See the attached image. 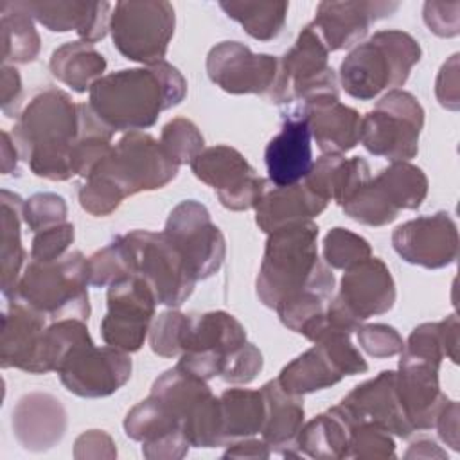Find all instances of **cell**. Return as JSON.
Returning a JSON list of instances; mask_svg holds the SVG:
<instances>
[{
  "instance_id": "6da1fadb",
  "label": "cell",
  "mask_w": 460,
  "mask_h": 460,
  "mask_svg": "<svg viewBox=\"0 0 460 460\" xmlns=\"http://www.w3.org/2000/svg\"><path fill=\"white\" fill-rule=\"evenodd\" d=\"M187 95V81L167 61L126 68L97 79L90 88V108L115 131L151 128L158 115L178 106Z\"/></svg>"
},
{
  "instance_id": "7a4b0ae2",
  "label": "cell",
  "mask_w": 460,
  "mask_h": 460,
  "mask_svg": "<svg viewBox=\"0 0 460 460\" xmlns=\"http://www.w3.org/2000/svg\"><path fill=\"white\" fill-rule=\"evenodd\" d=\"M318 225L295 223L268 234L264 257L255 280L259 300L275 309L280 302L302 293H316L331 300L334 275L318 257Z\"/></svg>"
},
{
  "instance_id": "3957f363",
  "label": "cell",
  "mask_w": 460,
  "mask_h": 460,
  "mask_svg": "<svg viewBox=\"0 0 460 460\" xmlns=\"http://www.w3.org/2000/svg\"><path fill=\"white\" fill-rule=\"evenodd\" d=\"M79 137V104L58 88L38 92L18 115L13 140L31 171L52 181L70 180Z\"/></svg>"
},
{
  "instance_id": "277c9868",
  "label": "cell",
  "mask_w": 460,
  "mask_h": 460,
  "mask_svg": "<svg viewBox=\"0 0 460 460\" xmlns=\"http://www.w3.org/2000/svg\"><path fill=\"white\" fill-rule=\"evenodd\" d=\"M419 41L404 31H377L356 45L340 65L343 90L359 101H372L385 90L402 86L420 61Z\"/></svg>"
},
{
  "instance_id": "5b68a950",
  "label": "cell",
  "mask_w": 460,
  "mask_h": 460,
  "mask_svg": "<svg viewBox=\"0 0 460 460\" xmlns=\"http://www.w3.org/2000/svg\"><path fill=\"white\" fill-rule=\"evenodd\" d=\"M88 259L81 252L65 253L52 262L31 261L13 293L52 322L90 316ZM9 296V298H13Z\"/></svg>"
},
{
  "instance_id": "8992f818",
  "label": "cell",
  "mask_w": 460,
  "mask_h": 460,
  "mask_svg": "<svg viewBox=\"0 0 460 460\" xmlns=\"http://www.w3.org/2000/svg\"><path fill=\"white\" fill-rule=\"evenodd\" d=\"M119 239L126 250L131 273L149 282L158 304L180 307L192 295L198 280L164 232L131 230L119 235Z\"/></svg>"
},
{
  "instance_id": "52a82bcc",
  "label": "cell",
  "mask_w": 460,
  "mask_h": 460,
  "mask_svg": "<svg viewBox=\"0 0 460 460\" xmlns=\"http://www.w3.org/2000/svg\"><path fill=\"white\" fill-rule=\"evenodd\" d=\"M178 167L160 140L149 133L129 131L110 149L92 174L110 180L128 198L165 187L176 178Z\"/></svg>"
},
{
  "instance_id": "ba28073f",
  "label": "cell",
  "mask_w": 460,
  "mask_h": 460,
  "mask_svg": "<svg viewBox=\"0 0 460 460\" xmlns=\"http://www.w3.org/2000/svg\"><path fill=\"white\" fill-rule=\"evenodd\" d=\"M174 25V7L165 0H122L110 16L115 49L124 58L147 66L164 61Z\"/></svg>"
},
{
  "instance_id": "9c48e42d",
  "label": "cell",
  "mask_w": 460,
  "mask_h": 460,
  "mask_svg": "<svg viewBox=\"0 0 460 460\" xmlns=\"http://www.w3.org/2000/svg\"><path fill=\"white\" fill-rule=\"evenodd\" d=\"M424 128L420 102L404 90H390L374 110L361 119L359 142L376 156L408 162L419 153V135Z\"/></svg>"
},
{
  "instance_id": "30bf717a",
  "label": "cell",
  "mask_w": 460,
  "mask_h": 460,
  "mask_svg": "<svg viewBox=\"0 0 460 460\" xmlns=\"http://www.w3.org/2000/svg\"><path fill=\"white\" fill-rule=\"evenodd\" d=\"M108 313L101 322L106 345L122 352H137L149 334L158 304L149 282L137 273L126 275L108 286Z\"/></svg>"
},
{
  "instance_id": "8fae6325",
  "label": "cell",
  "mask_w": 460,
  "mask_h": 460,
  "mask_svg": "<svg viewBox=\"0 0 460 460\" xmlns=\"http://www.w3.org/2000/svg\"><path fill=\"white\" fill-rule=\"evenodd\" d=\"M164 234L178 248L196 280L212 277L223 266L225 237L199 201L185 199L178 203L165 221Z\"/></svg>"
},
{
  "instance_id": "7c38bea8",
  "label": "cell",
  "mask_w": 460,
  "mask_h": 460,
  "mask_svg": "<svg viewBox=\"0 0 460 460\" xmlns=\"http://www.w3.org/2000/svg\"><path fill=\"white\" fill-rule=\"evenodd\" d=\"M189 165L198 180L216 190L219 203L228 210L255 208L268 189V181L230 146L205 147Z\"/></svg>"
},
{
  "instance_id": "4fadbf2b",
  "label": "cell",
  "mask_w": 460,
  "mask_h": 460,
  "mask_svg": "<svg viewBox=\"0 0 460 460\" xmlns=\"http://www.w3.org/2000/svg\"><path fill=\"white\" fill-rule=\"evenodd\" d=\"M207 74L228 93H257L271 102L279 86L280 59L255 54L239 41H221L207 56Z\"/></svg>"
},
{
  "instance_id": "5bb4252c",
  "label": "cell",
  "mask_w": 460,
  "mask_h": 460,
  "mask_svg": "<svg viewBox=\"0 0 460 460\" xmlns=\"http://www.w3.org/2000/svg\"><path fill=\"white\" fill-rule=\"evenodd\" d=\"M63 386L79 397H108L131 377L128 352L115 347H95L92 340L75 345L56 370Z\"/></svg>"
},
{
  "instance_id": "9a60e30c",
  "label": "cell",
  "mask_w": 460,
  "mask_h": 460,
  "mask_svg": "<svg viewBox=\"0 0 460 460\" xmlns=\"http://www.w3.org/2000/svg\"><path fill=\"white\" fill-rule=\"evenodd\" d=\"M395 304V282L379 257H368L345 270L340 291L329 300V309L359 327L376 314L388 313Z\"/></svg>"
},
{
  "instance_id": "2e32d148",
  "label": "cell",
  "mask_w": 460,
  "mask_h": 460,
  "mask_svg": "<svg viewBox=\"0 0 460 460\" xmlns=\"http://www.w3.org/2000/svg\"><path fill=\"white\" fill-rule=\"evenodd\" d=\"M392 246L410 264L428 270L449 266L458 255L456 223L447 212L420 216L394 230Z\"/></svg>"
},
{
  "instance_id": "e0dca14e",
  "label": "cell",
  "mask_w": 460,
  "mask_h": 460,
  "mask_svg": "<svg viewBox=\"0 0 460 460\" xmlns=\"http://www.w3.org/2000/svg\"><path fill=\"white\" fill-rule=\"evenodd\" d=\"M338 406L354 428L361 422H372L402 438L413 433L397 395L394 370H383L374 379L358 385Z\"/></svg>"
},
{
  "instance_id": "ac0fdd59",
  "label": "cell",
  "mask_w": 460,
  "mask_h": 460,
  "mask_svg": "<svg viewBox=\"0 0 460 460\" xmlns=\"http://www.w3.org/2000/svg\"><path fill=\"white\" fill-rule=\"evenodd\" d=\"M399 9V2H374V0H345V2H320L316 16L311 22L329 52L350 49L359 43L368 27L390 16Z\"/></svg>"
},
{
  "instance_id": "d6986e66",
  "label": "cell",
  "mask_w": 460,
  "mask_h": 460,
  "mask_svg": "<svg viewBox=\"0 0 460 460\" xmlns=\"http://www.w3.org/2000/svg\"><path fill=\"white\" fill-rule=\"evenodd\" d=\"M438 363L401 352L395 388L413 431L435 428V420L447 402V395L438 385Z\"/></svg>"
},
{
  "instance_id": "ffe728a7",
  "label": "cell",
  "mask_w": 460,
  "mask_h": 460,
  "mask_svg": "<svg viewBox=\"0 0 460 460\" xmlns=\"http://www.w3.org/2000/svg\"><path fill=\"white\" fill-rule=\"evenodd\" d=\"M311 129L300 108L284 115L282 129L268 142L264 162L273 187L300 183L313 165Z\"/></svg>"
},
{
  "instance_id": "44dd1931",
  "label": "cell",
  "mask_w": 460,
  "mask_h": 460,
  "mask_svg": "<svg viewBox=\"0 0 460 460\" xmlns=\"http://www.w3.org/2000/svg\"><path fill=\"white\" fill-rule=\"evenodd\" d=\"M5 300L0 334L2 368L14 367L29 374H38L47 316L16 296Z\"/></svg>"
},
{
  "instance_id": "7402d4cb",
  "label": "cell",
  "mask_w": 460,
  "mask_h": 460,
  "mask_svg": "<svg viewBox=\"0 0 460 460\" xmlns=\"http://www.w3.org/2000/svg\"><path fill=\"white\" fill-rule=\"evenodd\" d=\"M66 431V411L61 401L45 392L23 395L13 408V433L27 451L54 447Z\"/></svg>"
},
{
  "instance_id": "603a6c76",
  "label": "cell",
  "mask_w": 460,
  "mask_h": 460,
  "mask_svg": "<svg viewBox=\"0 0 460 460\" xmlns=\"http://www.w3.org/2000/svg\"><path fill=\"white\" fill-rule=\"evenodd\" d=\"M20 5L52 32L75 31L81 41L95 43L110 31V4L108 2H79V0H31Z\"/></svg>"
},
{
  "instance_id": "cb8c5ba5",
  "label": "cell",
  "mask_w": 460,
  "mask_h": 460,
  "mask_svg": "<svg viewBox=\"0 0 460 460\" xmlns=\"http://www.w3.org/2000/svg\"><path fill=\"white\" fill-rule=\"evenodd\" d=\"M307 117L311 137L323 155H343L354 149L361 135L359 113L340 102V97H323L298 106Z\"/></svg>"
},
{
  "instance_id": "d4e9b609",
  "label": "cell",
  "mask_w": 460,
  "mask_h": 460,
  "mask_svg": "<svg viewBox=\"0 0 460 460\" xmlns=\"http://www.w3.org/2000/svg\"><path fill=\"white\" fill-rule=\"evenodd\" d=\"M261 392L266 401L262 440L282 456H298L296 438L304 426L302 395L286 392L277 379L262 385Z\"/></svg>"
},
{
  "instance_id": "484cf974",
  "label": "cell",
  "mask_w": 460,
  "mask_h": 460,
  "mask_svg": "<svg viewBox=\"0 0 460 460\" xmlns=\"http://www.w3.org/2000/svg\"><path fill=\"white\" fill-rule=\"evenodd\" d=\"M325 207L327 201L309 190L304 183L268 187L255 207V223L264 234H271L295 223L313 221V217L320 216Z\"/></svg>"
},
{
  "instance_id": "4316f807",
  "label": "cell",
  "mask_w": 460,
  "mask_h": 460,
  "mask_svg": "<svg viewBox=\"0 0 460 460\" xmlns=\"http://www.w3.org/2000/svg\"><path fill=\"white\" fill-rule=\"evenodd\" d=\"M304 180V185L323 201L345 205L370 180V167L359 156L323 155L313 162Z\"/></svg>"
},
{
  "instance_id": "83f0119b",
  "label": "cell",
  "mask_w": 460,
  "mask_h": 460,
  "mask_svg": "<svg viewBox=\"0 0 460 460\" xmlns=\"http://www.w3.org/2000/svg\"><path fill=\"white\" fill-rule=\"evenodd\" d=\"M243 343H246V331L243 323L230 313L208 311L185 314L181 354L212 350L226 358Z\"/></svg>"
},
{
  "instance_id": "f1b7e54d",
  "label": "cell",
  "mask_w": 460,
  "mask_h": 460,
  "mask_svg": "<svg viewBox=\"0 0 460 460\" xmlns=\"http://www.w3.org/2000/svg\"><path fill=\"white\" fill-rule=\"evenodd\" d=\"M354 426L336 404L302 426L296 446L300 453L313 458H347Z\"/></svg>"
},
{
  "instance_id": "f546056e",
  "label": "cell",
  "mask_w": 460,
  "mask_h": 460,
  "mask_svg": "<svg viewBox=\"0 0 460 460\" xmlns=\"http://www.w3.org/2000/svg\"><path fill=\"white\" fill-rule=\"evenodd\" d=\"M343 377L345 374L332 356L320 343H314L309 350L288 363L280 370L277 381L286 392L304 395L329 388Z\"/></svg>"
},
{
  "instance_id": "4dcf8cb0",
  "label": "cell",
  "mask_w": 460,
  "mask_h": 460,
  "mask_svg": "<svg viewBox=\"0 0 460 460\" xmlns=\"http://www.w3.org/2000/svg\"><path fill=\"white\" fill-rule=\"evenodd\" d=\"M50 72L74 92H90L92 84L106 70L104 56L86 41H68L58 47L50 56Z\"/></svg>"
},
{
  "instance_id": "1f68e13d",
  "label": "cell",
  "mask_w": 460,
  "mask_h": 460,
  "mask_svg": "<svg viewBox=\"0 0 460 460\" xmlns=\"http://www.w3.org/2000/svg\"><path fill=\"white\" fill-rule=\"evenodd\" d=\"M2 201V293L5 298L13 296L16 284L22 277V266L25 261V250L22 246V221H23V199L11 192H0Z\"/></svg>"
},
{
  "instance_id": "d6a6232c",
  "label": "cell",
  "mask_w": 460,
  "mask_h": 460,
  "mask_svg": "<svg viewBox=\"0 0 460 460\" xmlns=\"http://www.w3.org/2000/svg\"><path fill=\"white\" fill-rule=\"evenodd\" d=\"M221 424L226 444L252 437L264 426L266 401L261 390L230 388L219 395Z\"/></svg>"
},
{
  "instance_id": "836d02e7",
  "label": "cell",
  "mask_w": 460,
  "mask_h": 460,
  "mask_svg": "<svg viewBox=\"0 0 460 460\" xmlns=\"http://www.w3.org/2000/svg\"><path fill=\"white\" fill-rule=\"evenodd\" d=\"M124 431L129 438L142 442V446H149L167 437L183 435V426L180 417L162 399L149 394L147 399L128 411Z\"/></svg>"
},
{
  "instance_id": "e575fe53",
  "label": "cell",
  "mask_w": 460,
  "mask_h": 460,
  "mask_svg": "<svg viewBox=\"0 0 460 460\" xmlns=\"http://www.w3.org/2000/svg\"><path fill=\"white\" fill-rule=\"evenodd\" d=\"M2 63H31L40 54V34L20 2H2Z\"/></svg>"
},
{
  "instance_id": "d590c367",
  "label": "cell",
  "mask_w": 460,
  "mask_h": 460,
  "mask_svg": "<svg viewBox=\"0 0 460 460\" xmlns=\"http://www.w3.org/2000/svg\"><path fill=\"white\" fill-rule=\"evenodd\" d=\"M374 181L399 212L419 208L428 194L426 174L410 162H392L379 171Z\"/></svg>"
},
{
  "instance_id": "8d00e7d4",
  "label": "cell",
  "mask_w": 460,
  "mask_h": 460,
  "mask_svg": "<svg viewBox=\"0 0 460 460\" xmlns=\"http://www.w3.org/2000/svg\"><path fill=\"white\" fill-rule=\"evenodd\" d=\"M228 18L239 22L246 34L259 41L275 40L284 25L288 2H219Z\"/></svg>"
},
{
  "instance_id": "74e56055",
  "label": "cell",
  "mask_w": 460,
  "mask_h": 460,
  "mask_svg": "<svg viewBox=\"0 0 460 460\" xmlns=\"http://www.w3.org/2000/svg\"><path fill=\"white\" fill-rule=\"evenodd\" d=\"M92 340L86 322L77 318H65L52 322L41 340L38 374H47L58 370L65 356L79 343Z\"/></svg>"
},
{
  "instance_id": "f35d334b",
  "label": "cell",
  "mask_w": 460,
  "mask_h": 460,
  "mask_svg": "<svg viewBox=\"0 0 460 460\" xmlns=\"http://www.w3.org/2000/svg\"><path fill=\"white\" fill-rule=\"evenodd\" d=\"M341 208L350 219L368 226H385L399 216V210L386 199L374 178H370L345 205H341Z\"/></svg>"
},
{
  "instance_id": "ab89813d",
  "label": "cell",
  "mask_w": 460,
  "mask_h": 460,
  "mask_svg": "<svg viewBox=\"0 0 460 460\" xmlns=\"http://www.w3.org/2000/svg\"><path fill=\"white\" fill-rule=\"evenodd\" d=\"M370 253L368 241L347 228H331L323 237V259L334 270H349L368 259Z\"/></svg>"
},
{
  "instance_id": "60d3db41",
  "label": "cell",
  "mask_w": 460,
  "mask_h": 460,
  "mask_svg": "<svg viewBox=\"0 0 460 460\" xmlns=\"http://www.w3.org/2000/svg\"><path fill=\"white\" fill-rule=\"evenodd\" d=\"M160 144L178 165L190 164L205 149L201 131L192 120L183 117H176L162 128Z\"/></svg>"
},
{
  "instance_id": "b9f144b4",
  "label": "cell",
  "mask_w": 460,
  "mask_h": 460,
  "mask_svg": "<svg viewBox=\"0 0 460 460\" xmlns=\"http://www.w3.org/2000/svg\"><path fill=\"white\" fill-rule=\"evenodd\" d=\"M88 275L90 284L95 288H108L115 280L131 275L129 261L119 237L88 259Z\"/></svg>"
},
{
  "instance_id": "7bdbcfd3",
  "label": "cell",
  "mask_w": 460,
  "mask_h": 460,
  "mask_svg": "<svg viewBox=\"0 0 460 460\" xmlns=\"http://www.w3.org/2000/svg\"><path fill=\"white\" fill-rule=\"evenodd\" d=\"M349 456L363 458V460H385L395 456V442L390 431L385 428L361 422L352 429Z\"/></svg>"
},
{
  "instance_id": "ee69618b",
  "label": "cell",
  "mask_w": 460,
  "mask_h": 460,
  "mask_svg": "<svg viewBox=\"0 0 460 460\" xmlns=\"http://www.w3.org/2000/svg\"><path fill=\"white\" fill-rule=\"evenodd\" d=\"M23 221L34 232L66 223V203L54 192H38L23 203Z\"/></svg>"
},
{
  "instance_id": "f6af8a7d",
  "label": "cell",
  "mask_w": 460,
  "mask_h": 460,
  "mask_svg": "<svg viewBox=\"0 0 460 460\" xmlns=\"http://www.w3.org/2000/svg\"><path fill=\"white\" fill-rule=\"evenodd\" d=\"M185 314L180 311H164L151 322L149 345L151 350L162 358H174L181 354V332Z\"/></svg>"
},
{
  "instance_id": "bcb514c9",
  "label": "cell",
  "mask_w": 460,
  "mask_h": 460,
  "mask_svg": "<svg viewBox=\"0 0 460 460\" xmlns=\"http://www.w3.org/2000/svg\"><path fill=\"white\" fill-rule=\"evenodd\" d=\"M124 201V194L106 178L92 174L79 189V205L92 216H110Z\"/></svg>"
},
{
  "instance_id": "7dc6e473",
  "label": "cell",
  "mask_w": 460,
  "mask_h": 460,
  "mask_svg": "<svg viewBox=\"0 0 460 460\" xmlns=\"http://www.w3.org/2000/svg\"><path fill=\"white\" fill-rule=\"evenodd\" d=\"M262 354L253 343H243L232 350L223 363L219 377L232 385H246L262 370Z\"/></svg>"
},
{
  "instance_id": "c3c4849f",
  "label": "cell",
  "mask_w": 460,
  "mask_h": 460,
  "mask_svg": "<svg viewBox=\"0 0 460 460\" xmlns=\"http://www.w3.org/2000/svg\"><path fill=\"white\" fill-rule=\"evenodd\" d=\"M358 343L372 358H392L401 354L404 349V340L386 323H368L358 327Z\"/></svg>"
},
{
  "instance_id": "681fc988",
  "label": "cell",
  "mask_w": 460,
  "mask_h": 460,
  "mask_svg": "<svg viewBox=\"0 0 460 460\" xmlns=\"http://www.w3.org/2000/svg\"><path fill=\"white\" fill-rule=\"evenodd\" d=\"M74 241V225L63 223L34 234L31 259L38 262H52L61 259Z\"/></svg>"
},
{
  "instance_id": "f907efd6",
  "label": "cell",
  "mask_w": 460,
  "mask_h": 460,
  "mask_svg": "<svg viewBox=\"0 0 460 460\" xmlns=\"http://www.w3.org/2000/svg\"><path fill=\"white\" fill-rule=\"evenodd\" d=\"M402 352L440 365L442 359L446 358L440 322L420 323L419 327H415L408 336V341L404 343Z\"/></svg>"
},
{
  "instance_id": "816d5d0a",
  "label": "cell",
  "mask_w": 460,
  "mask_h": 460,
  "mask_svg": "<svg viewBox=\"0 0 460 460\" xmlns=\"http://www.w3.org/2000/svg\"><path fill=\"white\" fill-rule=\"evenodd\" d=\"M422 18L433 34L453 38L460 32V2H426Z\"/></svg>"
},
{
  "instance_id": "f5cc1de1",
  "label": "cell",
  "mask_w": 460,
  "mask_h": 460,
  "mask_svg": "<svg viewBox=\"0 0 460 460\" xmlns=\"http://www.w3.org/2000/svg\"><path fill=\"white\" fill-rule=\"evenodd\" d=\"M458 54H453L440 68L435 83V95L440 106L456 111L460 106V90H458Z\"/></svg>"
},
{
  "instance_id": "db71d44e",
  "label": "cell",
  "mask_w": 460,
  "mask_h": 460,
  "mask_svg": "<svg viewBox=\"0 0 460 460\" xmlns=\"http://www.w3.org/2000/svg\"><path fill=\"white\" fill-rule=\"evenodd\" d=\"M75 458H115L117 449L111 437L101 429H90L77 437L74 444Z\"/></svg>"
},
{
  "instance_id": "11a10c76",
  "label": "cell",
  "mask_w": 460,
  "mask_h": 460,
  "mask_svg": "<svg viewBox=\"0 0 460 460\" xmlns=\"http://www.w3.org/2000/svg\"><path fill=\"white\" fill-rule=\"evenodd\" d=\"M435 428L438 431V437L446 442V446H449L453 451H458V402L456 401H449L442 406L437 420H435Z\"/></svg>"
},
{
  "instance_id": "9f6ffc18",
  "label": "cell",
  "mask_w": 460,
  "mask_h": 460,
  "mask_svg": "<svg viewBox=\"0 0 460 460\" xmlns=\"http://www.w3.org/2000/svg\"><path fill=\"white\" fill-rule=\"evenodd\" d=\"M0 95H2V111L7 117H13L18 99L22 95V79L14 66L4 65L2 77H0Z\"/></svg>"
},
{
  "instance_id": "6f0895ef",
  "label": "cell",
  "mask_w": 460,
  "mask_h": 460,
  "mask_svg": "<svg viewBox=\"0 0 460 460\" xmlns=\"http://www.w3.org/2000/svg\"><path fill=\"white\" fill-rule=\"evenodd\" d=\"M271 455L270 446L264 440L257 438H237L228 444V449L223 453V458H268Z\"/></svg>"
},
{
  "instance_id": "680465c9",
  "label": "cell",
  "mask_w": 460,
  "mask_h": 460,
  "mask_svg": "<svg viewBox=\"0 0 460 460\" xmlns=\"http://www.w3.org/2000/svg\"><path fill=\"white\" fill-rule=\"evenodd\" d=\"M458 329L460 325L456 314H449L440 322L446 358H449L453 363H458Z\"/></svg>"
},
{
  "instance_id": "91938a15",
  "label": "cell",
  "mask_w": 460,
  "mask_h": 460,
  "mask_svg": "<svg viewBox=\"0 0 460 460\" xmlns=\"http://www.w3.org/2000/svg\"><path fill=\"white\" fill-rule=\"evenodd\" d=\"M406 458H446V451H442L433 440L419 438L410 444V449L404 455Z\"/></svg>"
},
{
  "instance_id": "94428289",
  "label": "cell",
  "mask_w": 460,
  "mask_h": 460,
  "mask_svg": "<svg viewBox=\"0 0 460 460\" xmlns=\"http://www.w3.org/2000/svg\"><path fill=\"white\" fill-rule=\"evenodd\" d=\"M18 158H22V156H20V151H18L14 140L11 138V135L7 131H2V172L11 174L13 171H16Z\"/></svg>"
}]
</instances>
